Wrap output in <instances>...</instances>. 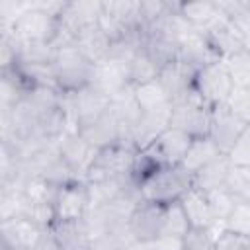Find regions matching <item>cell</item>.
<instances>
[{
  "mask_svg": "<svg viewBox=\"0 0 250 250\" xmlns=\"http://www.w3.org/2000/svg\"><path fill=\"white\" fill-rule=\"evenodd\" d=\"M135 186L131 178H109V180H98V182H86L88 188V199H90V209L102 207L109 201H113L117 195H121L127 188ZM88 209V211H90Z\"/></svg>",
  "mask_w": 250,
  "mask_h": 250,
  "instance_id": "484cf974",
  "label": "cell"
},
{
  "mask_svg": "<svg viewBox=\"0 0 250 250\" xmlns=\"http://www.w3.org/2000/svg\"><path fill=\"white\" fill-rule=\"evenodd\" d=\"M250 127L248 121L240 119L227 104L213 105L209 109V131L207 137L215 143L221 154H227L236 139Z\"/></svg>",
  "mask_w": 250,
  "mask_h": 250,
  "instance_id": "9c48e42d",
  "label": "cell"
},
{
  "mask_svg": "<svg viewBox=\"0 0 250 250\" xmlns=\"http://www.w3.org/2000/svg\"><path fill=\"white\" fill-rule=\"evenodd\" d=\"M170 107H172V104L166 107L152 109V111H141L135 127H133V135H131V143L137 150L148 146L164 129H168Z\"/></svg>",
  "mask_w": 250,
  "mask_h": 250,
  "instance_id": "ac0fdd59",
  "label": "cell"
},
{
  "mask_svg": "<svg viewBox=\"0 0 250 250\" xmlns=\"http://www.w3.org/2000/svg\"><path fill=\"white\" fill-rule=\"evenodd\" d=\"M178 201L182 205V211H184L189 227H193V229H213V227H217L215 221H213L205 191L191 186Z\"/></svg>",
  "mask_w": 250,
  "mask_h": 250,
  "instance_id": "44dd1931",
  "label": "cell"
},
{
  "mask_svg": "<svg viewBox=\"0 0 250 250\" xmlns=\"http://www.w3.org/2000/svg\"><path fill=\"white\" fill-rule=\"evenodd\" d=\"M57 47L47 41H23L18 43V62L29 64H53Z\"/></svg>",
  "mask_w": 250,
  "mask_h": 250,
  "instance_id": "f1b7e54d",
  "label": "cell"
},
{
  "mask_svg": "<svg viewBox=\"0 0 250 250\" xmlns=\"http://www.w3.org/2000/svg\"><path fill=\"white\" fill-rule=\"evenodd\" d=\"M64 2H35L27 4L12 23V39L23 41H47L53 43L59 31V14Z\"/></svg>",
  "mask_w": 250,
  "mask_h": 250,
  "instance_id": "6da1fadb",
  "label": "cell"
},
{
  "mask_svg": "<svg viewBox=\"0 0 250 250\" xmlns=\"http://www.w3.org/2000/svg\"><path fill=\"white\" fill-rule=\"evenodd\" d=\"M31 250H59V246H57L55 240L49 236V232H45V236H43Z\"/></svg>",
  "mask_w": 250,
  "mask_h": 250,
  "instance_id": "f6af8a7d",
  "label": "cell"
},
{
  "mask_svg": "<svg viewBox=\"0 0 250 250\" xmlns=\"http://www.w3.org/2000/svg\"><path fill=\"white\" fill-rule=\"evenodd\" d=\"M178 14L197 29L209 27L217 21L223 12L217 0H197V2H178Z\"/></svg>",
  "mask_w": 250,
  "mask_h": 250,
  "instance_id": "cb8c5ba5",
  "label": "cell"
},
{
  "mask_svg": "<svg viewBox=\"0 0 250 250\" xmlns=\"http://www.w3.org/2000/svg\"><path fill=\"white\" fill-rule=\"evenodd\" d=\"M137 188L143 201L168 205L178 201L191 188V174L182 166H164L143 180Z\"/></svg>",
  "mask_w": 250,
  "mask_h": 250,
  "instance_id": "7a4b0ae2",
  "label": "cell"
},
{
  "mask_svg": "<svg viewBox=\"0 0 250 250\" xmlns=\"http://www.w3.org/2000/svg\"><path fill=\"white\" fill-rule=\"evenodd\" d=\"M225 156L232 166H250V127L236 139Z\"/></svg>",
  "mask_w": 250,
  "mask_h": 250,
  "instance_id": "b9f144b4",
  "label": "cell"
},
{
  "mask_svg": "<svg viewBox=\"0 0 250 250\" xmlns=\"http://www.w3.org/2000/svg\"><path fill=\"white\" fill-rule=\"evenodd\" d=\"M90 209L88 188L84 180H72L57 188L53 199L55 221H80Z\"/></svg>",
  "mask_w": 250,
  "mask_h": 250,
  "instance_id": "30bf717a",
  "label": "cell"
},
{
  "mask_svg": "<svg viewBox=\"0 0 250 250\" xmlns=\"http://www.w3.org/2000/svg\"><path fill=\"white\" fill-rule=\"evenodd\" d=\"M189 229V223L182 211L180 201L164 205V227H162V238H174L180 240Z\"/></svg>",
  "mask_w": 250,
  "mask_h": 250,
  "instance_id": "d6a6232c",
  "label": "cell"
},
{
  "mask_svg": "<svg viewBox=\"0 0 250 250\" xmlns=\"http://www.w3.org/2000/svg\"><path fill=\"white\" fill-rule=\"evenodd\" d=\"M53 70H55V80H57L59 92L72 94L90 84L94 64L90 61H86L74 45H64V47L57 49V55L53 61Z\"/></svg>",
  "mask_w": 250,
  "mask_h": 250,
  "instance_id": "277c9868",
  "label": "cell"
},
{
  "mask_svg": "<svg viewBox=\"0 0 250 250\" xmlns=\"http://www.w3.org/2000/svg\"><path fill=\"white\" fill-rule=\"evenodd\" d=\"M135 154H137L135 146L121 145V143L100 148L88 172L84 174V182H98V180H109V178H131Z\"/></svg>",
  "mask_w": 250,
  "mask_h": 250,
  "instance_id": "8992f818",
  "label": "cell"
},
{
  "mask_svg": "<svg viewBox=\"0 0 250 250\" xmlns=\"http://www.w3.org/2000/svg\"><path fill=\"white\" fill-rule=\"evenodd\" d=\"M223 188L236 201H250V166H232L229 168Z\"/></svg>",
  "mask_w": 250,
  "mask_h": 250,
  "instance_id": "1f68e13d",
  "label": "cell"
},
{
  "mask_svg": "<svg viewBox=\"0 0 250 250\" xmlns=\"http://www.w3.org/2000/svg\"><path fill=\"white\" fill-rule=\"evenodd\" d=\"M205 197H207V203H209V209H211V215H213V221H215V225H223V221L227 219V215L232 211V207H234V203H236V199L221 186V188H217V189H211V191H207L205 193Z\"/></svg>",
  "mask_w": 250,
  "mask_h": 250,
  "instance_id": "d590c367",
  "label": "cell"
},
{
  "mask_svg": "<svg viewBox=\"0 0 250 250\" xmlns=\"http://www.w3.org/2000/svg\"><path fill=\"white\" fill-rule=\"evenodd\" d=\"M23 207H25V199L21 195V189L0 184V223L21 217Z\"/></svg>",
  "mask_w": 250,
  "mask_h": 250,
  "instance_id": "e575fe53",
  "label": "cell"
},
{
  "mask_svg": "<svg viewBox=\"0 0 250 250\" xmlns=\"http://www.w3.org/2000/svg\"><path fill=\"white\" fill-rule=\"evenodd\" d=\"M98 148H94L78 131H68L57 141V154L59 158L80 178L84 180V174L88 172L90 164L96 158Z\"/></svg>",
  "mask_w": 250,
  "mask_h": 250,
  "instance_id": "7c38bea8",
  "label": "cell"
},
{
  "mask_svg": "<svg viewBox=\"0 0 250 250\" xmlns=\"http://www.w3.org/2000/svg\"><path fill=\"white\" fill-rule=\"evenodd\" d=\"M109 102L111 98H107L90 84L72 94H62V107L68 115L72 131H80L98 121L107 111Z\"/></svg>",
  "mask_w": 250,
  "mask_h": 250,
  "instance_id": "3957f363",
  "label": "cell"
},
{
  "mask_svg": "<svg viewBox=\"0 0 250 250\" xmlns=\"http://www.w3.org/2000/svg\"><path fill=\"white\" fill-rule=\"evenodd\" d=\"M57 186L41 178L39 174H27L21 184V195L27 203H53Z\"/></svg>",
  "mask_w": 250,
  "mask_h": 250,
  "instance_id": "f546056e",
  "label": "cell"
},
{
  "mask_svg": "<svg viewBox=\"0 0 250 250\" xmlns=\"http://www.w3.org/2000/svg\"><path fill=\"white\" fill-rule=\"evenodd\" d=\"M217 156H221V152L215 146V143L209 137H197V139H191V143L188 146V152H186L180 166L193 176L197 170H201L203 166L213 162Z\"/></svg>",
  "mask_w": 250,
  "mask_h": 250,
  "instance_id": "d4e9b609",
  "label": "cell"
},
{
  "mask_svg": "<svg viewBox=\"0 0 250 250\" xmlns=\"http://www.w3.org/2000/svg\"><path fill=\"white\" fill-rule=\"evenodd\" d=\"M191 143V137L178 131V129H164L148 146H145V150L160 164V166H180L188 146Z\"/></svg>",
  "mask_w": 250,
  "mask_h": 250,
  "instance_id": "4fadbf2b",
  "label": "cell"
},
{
  "mask_svg": "<svg viewBox=\"0 0 250 250\" xmlns=\"http://www.w3.org/2000/svg\"><path fill=\"white\" fill-rule=\"evenodd\" d=\"M227 72L234 86L250 88V49H242L227 59H223Z\"/></svg>",
  "mask_w": 250,
  "mask_h": 250,
  "instance_id": "836d02e7",
  "label": "cell"
},
{
  "mask_svg": "<svg viewBox=\"0 0 250 250\" xmlns=\"http://www.w3.org/2000/svg\"><path fill=\"white\" fill-rule=\"evenodd\" d=\"M225 104H227L240 119H244V121L250 123V88L234 86Z\"/></svg>",
  "mask_w": 250,
  "mask_h": 250,
  "instance_id": "60d3db41",
  "label": "cell"
},
{
  "mask_svg": "<svg viewBox=\"0 0 250 250\" xmlns=\"http://www.w3.org/2000/svg\"><path fill=\"white\" fill-rule=\"evenodd\" d=\"M133 98H135V104L141 111H152V109L166 107L172 104L166 90L158 82V78L145 82V84H139V86H133Z\"/></svg>",
  "mask_w": 250,
  "mask_h": 250,
  "instance_id": "83f0119b",
  "label": "cell"
},
{
  "mask_svg": "<svg viewBox=\"0 0 250 250\" xmlns=\"http://www.w3.org/2000/svg\"><path fill=\"white\" fill-rule=\"evenodd\" d=\"M72 45L78 49V53L90 61L92 64H98L100 61H104L107 57V51H109V45H111V39L102 31V27L96 23V25H90L86 29H82Z\"/></svg>",
  "mask_w": 250,
  "mask_h": 250,
  "instance_id": "7402d4cb",
  "label": "cell"
},
{
  "mask_svg": "<svg viewBox=\"0 0 250 250\" xmlns=\"http://www.w3.org/2000/svg\"><path fill=\"white\" fill-rule=\"evenodd\" d=\"M164 205L141 201L127 219V230L133 242H150L162 238Z\"/></svg>",
  "mask_w": 250,
  "mask_h": 250,
  "instance_id": "8fae6325",
  "label": "cell"
},
{
  "mask_svg": "<svg viewBox=\"0 0 250 250\" xmlns=\"http://www.w3.org/2000/svg\"><path fill=\"white\" fill-rule=\"evenodd\" d=\"M178 59L186 64H189L191 68L199 70L215 61H221L219 55L213 51V47L209 45V41L205 39L203 31L193 27L191 31H188L182 39H180V49H178Z\"/></svg>",
  "mask_w": 250,
  "mask_h": 250,
  "instance_id": "2e32d148",
  "label": "cell"
},
{
  "mask_svg": "<svg viewBox=\"0 0 250 250\" xmlns=\"http://www.w3.org/2000/svg\"><path fill=\"white\" fill-rule=\"evenodd\" d=\"M209 105L191 88L184 98L172 102L168 127L178 129L191 139L207 137L209 131Z\"/></svg>",
  "mask_w": 250,
  "mask_h": 250,
  "instance_id": "5b68a950",
  "label": "cell"
},
{
  "mask_svg": "<svg viewBox=\"0 0 250 250\" xmlns=\"http://www.w3.org/2000/svg\"><path fill=\"white\" fill-rule=\"evenodd\" d=\"M230 168V162L225 154L217 156L213 162H209L207 166H203L201 170H197L193 176H191V186L201 189V191H211V189H217L223 186L225 182V176Z\"/></svg>",
  "mask_w": 250,
  "mask_h": 250,
  "instance_id": "4316f807",
  "label": "cell"
},
{
  "mask_svg": "<svg viewBox=\"0 0 250 250\" xmlns=\"http://www.w3.org/2000/svg\"><path fill=\"white\" fill-rule=\"evenodd\" d=\"M232 88H234V84H232V80L227 72V66H225L223 59L195 70L193 90L209 107L225 104L227 98L230 96Z\"/></svg>",
  "mask_w": 250,
  "mask_h": 250,
  "instance_id": "ba28073f",
  "label": "cell"
},
{
  "mask_svg": "<svg viewBox=\"0 0 250 250\" xmlns=\"http://www.w3.org/2000/svg\"><path fill=\"white\" fill-rule=\"evenodd\" d=\"M127 78H129V84H131V86H139V84H145V82H150V80H156V78H158V66H156V62L146 55L145 49H141V51L129 61Z\"/></svg>",
  "mask_w": 250,
  "mask_h": 250,
  "instance_id": "4dcf8cb0",
  "label": "cell"
},
{
  "mask_svg": "<svg viewBox=\"0 0 250 250\" xmlns=\"http://www.w3.org/2000/svg\"><path fill=\"white\" fill-rule=\"evenodd\" d=\"M98 25L111 41L123 37L131 29H145L139 0L102 2V14L98 18Z\"/></svg>",
  "mask_w": 250,
  "mask_h": 250,
  "instance_id": "52a82bcc",
  "label": "cell"
},
{
  "mask_svg": "<svg viewBox=\"0 0 250 250\" xmlns=\"http://www.w3.org/2000/svg\"><path fill=\"white\" fill-rule=\"evenodd\" d=\"M47 232L55 240L59 250H88L90 248V232H88L84 219L55 221Z\"/></svg>",
  "mask_w": 250,
  "mask_h": 250,
  "instance_id": "ffe728a7",
  "label": "cell"
},
{
  "mask_svg": "<svg viewBox=\"0 0 250 250\" xmlns=\"http://www.w3.org/2000/svg\"><path fill=\"white\" fill-rule=\"evenodd\" d=\"M133 242L127 227L115 232H104L98 234L90 240V248L88 250H125L129 244Z\"/></svg>",
  "mask_w": 250,
  "mask_h": 250,
  "instance_id": "f35d334b",
  "label": "cell"
},
{
  "mask_svg": "<svg viewBox=\"0 0 250 250\" xmlns=\"http://www.w3.org/2000/svg\"><path fill=\"white\" fill-rule=\"evenodd\" d=\"M45 232L47 230L21 215L0 223V244L6 250H31L45 236Z\"/></svg>",
  "mask_w": 250,
  "mask_h": 250,
  "instance_id": "5bb4252c",
  "label": "cell"
},
{
  "mask_svg": "<svg viewBox=\"0 0 250 250\" xmlns=\"http://www.w3.org/2000/svg\"><path fill=\"white\" fill-rule=\"evenodd\" d=\"M217 227H213V229H193V227H189L188 232L180 238V250H213L215 234H217L215 229Z\"/></svg>",
  "mask_w": 250,
  "mask_h": 250,
  "instance_id": "74e56055",
  "label": "cell"
},
{
  "mask_svg": "<svg viewBox=\"0 0 250 250\" xmlns=\"http://www.w3.org/2000/svg\"><path fill=\"white\" fill-rule=\"evenodd\" d=\"M193 76H195V68L182 62L180 59L168 62L158 70V82L166 90L170 102L184 98L193 88Z\"/></svg>",
  "mask_w": 250,
  "mask_h": 250,
  "instance_id": "d6986e66",
  "label": "cell"
},
{
  "mask_svg": "<svg viewBox=\"0 0 250 250\" xmlns=\"http://www.w3.org/2000/svg\"><path fill=\"white\" fill-rule=\"evenodd\" d=\"M213 51L219 55V59H227L242 49H250V45L232 29V25L227 21L225 16H221L217 21H213L209 27L201 29Z\"/></svg>",
  "mask_w": 250,
  "mask_h": 250,
  "instance_id": "e0dca14e",
  "label": "cell"
},
{
  "mask_svg": "<svg viewBox=\"0 0 250 250\" xmlns=\"http://www.w3.org/2000/svg\"><path fill=\"white\" fill-rule=\"evenodd\" d=\"M221 227L234 234L250 236V201H236Z\"/></svg>",
  "mask_w": 250,
  "mask_h": 250,
  "instance_id": "8d00e7d4",
  "label": "cell"
},
{
  "mask_svg": "<svg viewBox=\"0 0 250 250\" xmlns=\"http://www.w3.org/2000/svg\"><path fill=\"white\" fill-rule=\"evenodd\" d=\"M127 66L129 64L119 62V61H113V59L100 61L98 64H94L90 86H94L96 90H100L107 98H113L123 88L131 86L129 84V78H127Z\"/></svg>",
  "mask_w": 250,
  "mask_h": 250,
  "instance_id": "9a60e30c",
  "label": "cell"
},
{
  "mask_svg": "<svg viewBox=\"0 0 250 250\" xmlns=\"http://www.w3.org/2000/svg\"><path fill=\"white\" fill-rule=\"evenodd\" d=\"M213 250H250V236H240L221 229L215 234Z\"/></svg>",
  "mask_w": 250,
  "mask_h": 250,
  "instance_id": "ee69618b",
  "label": "cell"
},
{
  "mask_svg": "<svg viewBox=\"0 0 250 250\" xmlns=\"http://www.w3.org/2000/svg\"><path fill=\"white\" fill-rule=\"evenodd\" d=\"M23 217L41 227L43 230H49V227L55 223V211L53 203H27L23 207Z\"/></svg>",
  "mask_w": 250,
  "mask_h": 250,
  "instance_id": "ab89813d",
  "label": "cell"
},
{
  "mask_svg": "<svg viewBox=\"0 0 250 250\" xmlns=\"http://www.w3.org/2000/svg\"><path fill=\"white\" fill-rule=\"evenodd\" d=\"M0 250H6V248H4V246H2V244H0Z\"/></svg>",
  "mask_w": 250,
  "mask_h": 250,
  "instance_id": "bcb514c9",
  "label": "cell"
},
{
  "mask_svg": "<svg viewBox=\"0 0 250 250\" xmlns=\"http://www.w3.org/2000/svg\"><path fill=\"white\" fill-rule=\"evenodd\" d=\"M78 133L98 150L119 143V123H117V119H115V115L111 113L109 107L98 121H94L92 125L80 129Z\"/></svg>",
  "mask_w": 250,
  "mask_h": 250,
  "instance_id": "603a6c76",
  "label": "cell"
},
{
  "mask_svg": "<svg viewBox=\"0 0 250 250\" xmlns=\"http://www.w3.org/2000/svg\"><path fill=\"white\" fill-rule=\"evenodd\" d=\"M18 62V45L12 35L0 37V76L12 74Z\"/></svg>",
  "mask_w": 250,
  "mask_h": 250,
  "instance_id": "7bdbcfd3",
  "label": "cell"
}]
</instances>
